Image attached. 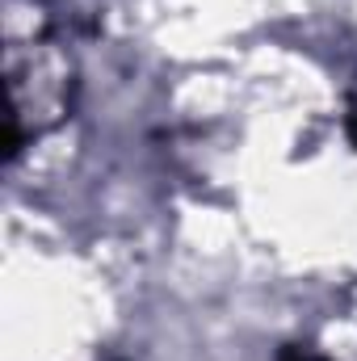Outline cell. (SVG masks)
<instances>
[{
    "label": "cell",
    "instance_id": "1",
    "mask_svg": "<svg viewBox=\"0 0 357 361\" xmlns=\"http://www.w3.org/2000/svg\"><path fill=\"white\" fill-rule=\"evenodd\" d=\"M277 361H324V357H315L307 345H286V349L277 353Z\"/></svg>",
    "mask_w": 357,
    "mask_h": 361
},
{
    "label": "cell",
    "instance_id": "2",
    "mask_svg": "<svg viewBox=\"0 0 357 361\" xmlns=\"http://www.w3.org/2000/svg\"><path fill=\"white\" fill-rule=\"evenodd\" d=\"M349 139H353V147H357V114L349 118Z\"/></svg>",
    "mask_w": 357,
    "mask_h": 361
}]
</instances>
